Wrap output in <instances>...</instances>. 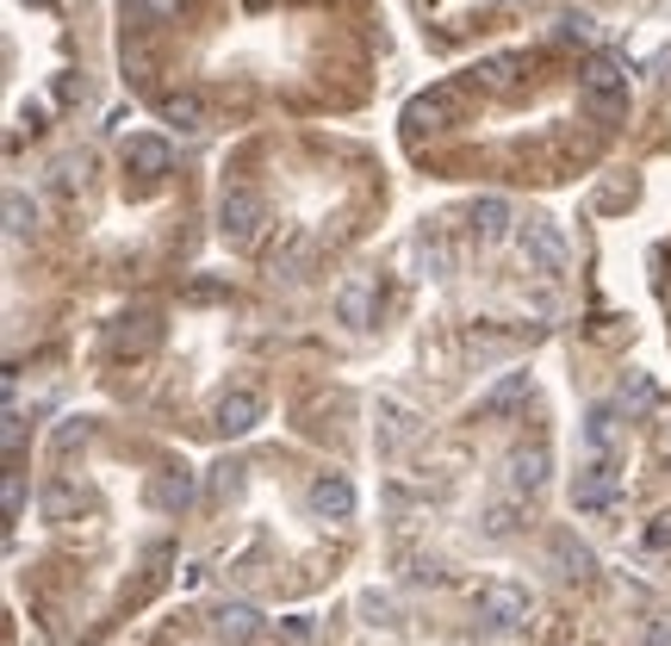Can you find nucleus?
<instances>
[{"instance_id": "nucleus-28", "label": "nucleus", "mask_w": 671, "mask_h": 646, "mask_svg": "<svg viewBox=\"0 0 671 646\" xmlns=\"http://www.w3.org/2000/svg\"><path fill=\"white\" fill-rule=\"evenodd\" d=\"M647 547H652V553H671V510H659V516L647 522Z\"/></svg>"}, {"instance_id": "nucleus-29", "label": "nucleus", "mask_w": 671, "mask_h": 646, "mask_svg": "<svg viewBox=\"0 0 671 646\" xmlns=\"http://www.w3.org/2000/svg\"><path fill=\"white\" fill-rule=\"evenodd\" d=\"M81 441H88V423L69 417V423L57 429V436H50V448H57V454H69V448H81Z\"/></svg>"}, {"instance_id": "nucleus-19", "label": "nucleus", "mask_w": 671, "mask_h": 646, "mask_svg": "<svg viewBox=\"0 0 671 646\" xmlns=\"http://www.w3.org/2000/svg\"><path fill=\"white\" fill-rule=\"evenodd\" d=\"M517 522H522V504L510 492L491 497V504L479 510V534H485V541H510V534H517Z\"/></svg>"}, {"instance_id": "nucleus-33", "label": "nucleus", "mask_w": 671, "mask_h": 646, "mask_svg": "<svg viewBox=\"0 0 671 646\" xmlns=\"http://www.w3.org/2000/svg\"><path fill=\"white\" fill-rule=\"evenodd\" d=\"M647 69H652V76H659V81H666V76H671V50H659V57H652Z\"/></svg>"}, {"instance_id": "nucleus-21", "label": "nucleus", "mask_w": 671, "mask_h": 646, "mask_svg": "<svg viewBox=\"0 0 671 646\" xmlns=\"http://www.w3.org/2000/svg\"><path fill=\"white\" fill-rule=\"evenodd\" d=\"M517 69H522V57H517V50H504V57H485L479 62V81H485V88H498V94H510V88H517Z\"/></svg>"}, {"instance_id": "nucleus-35", "label": "nucleus", "mask_w": 671, "mask_h": 646, "mask_svg": "<svg viewBox=\"0 0 671 646\" xmlns=\"http://www.w3.org/2000/svg\"><path fill=\"white\" fill-rule=\"evenodd\" d=\"M666 7H671V0H666Z\"/></svg>"}, {"instance_id": "nucleus-8", "label": "nucleus", "mask_w": 671, "mask_h": 646, "mask_svg": "<svg viewBox=\"0 0 671 646\" xmlns=\"http://www.w3.org/2000/svg\"><path fill=\"white\" fill-rule=\"evenodd\" d=\"M578 94H628V57H615V50H591V62L578 69Z\"/></svg>"}, {"instance_id": "nucleus-5", "label": "nucleus", "mask_w": 671, "mask_h": 646, "mask_svg": "<svg viewBox=\"0 0 671 646\" xmlns=\"http://www.w3.org/2000/svg\"><path fill=\"white\" fill-rule=\"evenodd\" d=\"M373 441H380V454H404V448H410V441L423 436V417L417 411H410V404L404 399H380V411H373Z\"/></svg>"}, {"instance_id": "nucleus-4", "label": "nucleus", "mask_w": 671, "mask_h": 646, "mask_svg": "<svg viewBox=\"0 0 671 646\" xmlns=\"http://www.w3.org/2000/svg\"><path fill=\"white\" fill-rule=\"evenodd\" d=\"M547 473H554V454H547V448H517V454L504 460V492L517 497V504H529V497L547 492Z\"/></svg>"}, {"instance_id": "nucleus-30", "label": "nucleus", "mask_w": 671, "mask_h": 646, "mask_svg": "<svg viewBox=\"0 0 671 646\" xmlns=\"http://www.w3.org/2000/svg\"><path fill=\"white\" fill-rule=\"evenodd\" d=\"M44 510H50V516H69V510H76V492H69V485H50V492H44Z\"/></svg>"}, {"instance_id": "nucleus-22", "label": "nucleus", "mask_w": 671, "mask_h": 646, "mask_svg": "<svg viewBox=\"0 0 671 646\" xmlns=\"http://www.w3.org/2000/svg\"><path fill=\"white\" fill-rule=\"evenodd\" d=\"M554 38H566V44H597V20L585 13V7H566L554 20Z\"/></svg>"}, {"instance_id": "nucleus-10", "label": "nucleus", "mask_w": 671, "mask_h": 646, "mask_svg": "<svg viewBox=\"0 0 671 646\" xmlns=\"http://www.w3.org/2000/svg\"><path fill=\"white\" fill-rule=\"evenodd\" d=\"M311 510L324 516V522H348V516H355V485H348V473L311 478Z\"/></svg>"}, {"instance_id": "nucleus-14", "label": "nucleus", "mask_w": 671, "mask_h": 646, "mask_svg": "<svg viewBox=\"0 0 671 646\" xmlns=\"http://www.w3.org/2000/svg\"><path fill=\"white\" fill-rule=\"evenodd\" d=\"M162 125H174L181 137H206L211 106H206L199 94H193V88H187V94H169V100H162Z\"/></svg>"}, {"instance_id": "nucleus-31", "label": "nucleus", "mask_w": 671, "mask_h": 646, "mask_svg": "<svg viewBox=\"0 0 671 646\" xmlns=\"http://www.w3.org/2000/svg\"><path fill=\"white\" fill-rule=\"evenodd\" d=\"M647 646H671V615H652L647 622Z\"/></svg>"}, {"instance_id": "nucleus-16", "label": "nucleus", "mask_w": 671, "mask_h": 646, "mask_svg": "<svg viewBox=\"0 0 671 646\" xmlns=\"http://www.w3.org/2000/svg\"><path fill=\"white\" fill-rule=\"evenodd\" d=\"M187 0H118V20L131 25V32H155V25H169Z\"/></svg>"}, {"instance_id": "nucleus-26", "label": "nucleus", "mask_w": 671, "mask_h": 646, "mask_svg": "<svg viewBox=\"0 0 671 646\" xmlns=\"http://www.w3.org/2000/svg\"><path fill=\"white\" fill-rule=\"evenodd\" d=\"M32 224H38V206H32L20 187H13V193H7V230H13V237H25Z\"/></svg>"}, {"instance_id": "nucleus-6", "label": "nucleus", "mask_w": 671, "mask_h": 646, "mask_svg": "<svg viewBox=\"0 0 671 646\" xmlns=\"http://www.w3.org/2000/svg\"><path fill=\"white\" fill-rule=\"evenodd\" d=\"M479 622L498 627V634H510V627L529 622V597H522L517 585H485L479 590Z\"/></svg>"}, {"instance_id": "nucleus-9", "label": "nucleus", "mask_w": 671, "mask_h": 646, "mask_svg": "<svg viewBox=\"0 0 671 646\" xmlns=\"http://www.w3.org/2000/svg\"><path fill=\"white\" fill-rule=\"evenodd\" d=\"M615 497H622V478H615L610 460H585V473L572 485V504L578 510H610Z\"/></svg>"}, {"instance_id": "nucleus-11", "label": "nucleus", "mask_w": 671, "mask_h": 646, "mask_svg": "<svg viewBox=\"0 0 671 646\" xmlns=\"http://www.w3.org/2000/svg\"><path fill=\"white\" fill-rule=\"evenodd\" d=\"M169 143L162 137H150V131H137V137H125V169L137 174V181H162L169 174Z\"/></svg>"}, {"instance_id": "nucleus-1", "label": "nucleus", "mask_w": 671, "mask_h": 646, "mask_svg": "<svg viewBox=\"0 0 671 646\" xmlns=\"http://www.w3.org/2000/svg\"><path fill=\"white\" fill-rule=\"evenodd\" d=\"M262 230H268V199L255 187H231L218 199V237L231 249H255L262 243Z\"/></svg>"}, {"instance_id": "nucleus-32", "label": "nucleus", "mask_w": 671, "mask_h": 646, "mask_svg": "<svg viewBox=\"0 0 671 646\" xmlns=\"http://www.w3.org/2000/svg\"><path fill=\"white\" fill-rule=\"evenodd\" d=\"M25 510V485H20V473H7V516H20Z\"/></svg>"}, {"instance_id": "nucleus-3", "label": "nucleus", "mask_w": 671, "mask_h": 646, "mask_svg": "<svg viewBox=\"0 0 671 646\" xmlns=\"http://www.w3.org/2000/svg\"><path fill=\"white\" fill-rule=\"evenodd\" d=\"M448 125H461V88L454 81H436L429 94H417L404 106V131L423 137V131H448Z\"/></svg>"}, {"instance_id": "nucleus-20", "label": "nucleus", "mask_w": 671, "mask_h": 646, "mask_svg": "<svg viewBox=\"0 0 671 646\" xmlns=\"http://www.w3.org/2000/svg\"><path fill=\"white\" fill-rule=\"evenodd\" d=\"M585 448H591V460H610V448H615V404H591V411H585Z\"/></svg>"}, {"instance_id": "nucleus-27", "label": "nucleus", "mask_w": 671, "mask_h": 646, "mask_svg": "<svg viewBox=\"0 0 671 646\" xmlns=\"http://www.w3.org/2000/svg\"><path fill=\"white\" fill-rule=\"evenodd\" d=\"M578 100H585V113H591L597 125H615V118L628 113V94H603V100H597V94H578Z\"/></svg>"}, {"instance_id": "nucleus-25", "label": "nucleus", "mask_w": 671, "mask_h": 646, "mask_svg": "<svg viewBox=\"0 0 671 646\" xmlns=\"http://www.w3.org/2000/svg\"><path fill=\"white\" fill-rule=\"evenodd\" d=\"M522 392H529V373H504V380L479 399V411H504V404H517Z\"/></svg>"}, {"instance_id": "nucleus-2", "label": "nucleus", "mask_w": 671, "mask_h": 646, "mask_svg": "<svg viewBox=\"0 0 671 646\" xmlns=\"http://www.w3.org/2000/svg\"><path fill=\"white\" fill-rule=\"evenodd\" d=\"M517 255L529 262V274H547V280L566 274V237H559V224H547V218H522L517 224Z\"/></svg>"}, {"instance_id": "nucleus-34", "label": "nucleus", "mask_w": 671, "mask_h": 646, "mask_svg": "<svg viewBox=\"0 0 671 646\" xmlns=\"http://www.w3.org/2000/svg\"><path fill=\"white\" fill-rule=\"evenodd\" d=\"M243 7H250V13H262V7H268V0H243Z\"/></svg>"}, {"instance_id": "nucleus-23", "label": "nucleus", "mask_w": 671, "mask_h": 646, "mask_svg": "<svg viewBox=\"0 0 671 646\" xmlns=\"http://www.w3.org/2000/svg\"><path fill=\"white\" fill-rule=\"evenodd\" d=\"M81 174H88V162H81V155H57V162H50V193H57V199H76Z\"/></svg>"}, {"instance_id": "nucleus-15", "label": "nucleus", "mask_w": 671, "mask_h": 646, "mask_svg": "<svg viewBox=\"0 0 671 646\" xmlns=\"http://www.w3.org/2000/svg\"><path fill=\"white\" fill-rule=\"evenodd\" d=\"M262 417H268V399H262V392H231V399L218 404V429H224V436H250Z\"/></svg>"}, {"instance_id": "nucleus-17", "label": "nucleus", "mask_w": 671, "mask_h": 646, "mask_svg": "<svg viewBox=\"0 0 671 646\" xmlns=\"http://www.w3.org/2000/svg\"><path fill=\"white\" fill-rule=\"evenodd\" d=\"M150 504H155V510H187V504H193V473H187V466L155 473L150 478Z\"/></svg>"}, {"instance_id": "nucleus-12", "label": "nucleus", "mask_w": 671, "mask_h": 646, "mask_svg": "<svg viewBox=\"0 0 671 646\" xmlns=\"http://www.w3.org/2000/svg\"><path fill=\"white\" fill-rule=\"evenodd\" d=\"M547 566H554L559 578H591V572H597V553L585 547L572 529H559L554 541H547Z\"/></svg>"}, {"instance_id": "nucleus-7", "label": "nucleus", "mask_w": 671, "mask_h": 646, "mask_svg": "<svg viewBox=\"0 0 671 646\" xmlns=\"http://www.w3.org/2000/svg\"><path fill=\"white\" fill-rule=\"evenodd\" d=\"M373 299H380V280H373V274H348V280L336 286V323L367 330V323H373Z\"/></svg>"}, {"instance_id": "nucleus-18", "label": "nucleus", "mask_w": 671, "mask_h": 646, "mask_svg": "<svg viewBox=\"0 0 671 646\" xmlns=\"http://www.w3.org/2000/svg\"><path fill=\"white\" fill-rule=\"evenodd\" d=\"M211 627H218V641H255V634H262V609L255 603H224L218 615H211Z\"/></svg>"}, {"instance_id": "nucleus-13", "label": "nucleus", "mask_w": 671, "mask_h": 646, "mask_svg": "<svg viewBox=\"0 0 671 646\" xmlns=\"http://www.w3.org/2000/svg\"><path fill=\"white\" fill-rule=\"evenodd\" d=\"M517 211H510V199H498V193H485L479 206H473V237L479 243H504V237H517Z\"/></svg>"}, {"instance_id": "nucleus-24", "label": "nucleus", "mask_w": 671, "mask_h": 646, "mask_svg": "<svg viewBox=\"0 0 671 646\" xmlns=\"http://www.w3.org/2000/svg\"><path fill=\"white\" fill-rule=\"evenodd\" d=\"M155 343V318L150 311H137V318H125L113 330V348H150Z\"/></svg>"}]
</instances>
